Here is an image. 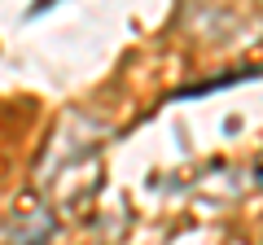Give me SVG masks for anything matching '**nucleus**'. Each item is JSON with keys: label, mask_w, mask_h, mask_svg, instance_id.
Returning <instances> with one entry per match:
<instances>
[{"label": "nucleus", "mask_w": 263, "mask_h": 245, "mask_svg": "<svg viewBox=\"0 0 263 245\" xmlns=\"http://www.w3.org/2000/svg\"><path fill=\"white\" fill-rule=\"evenodd\" d=\"M48 232H53V219H44V215H22L18 228H13L18 245H44Z\"/></svg>", "instance_id": "1"}]
</instances>
